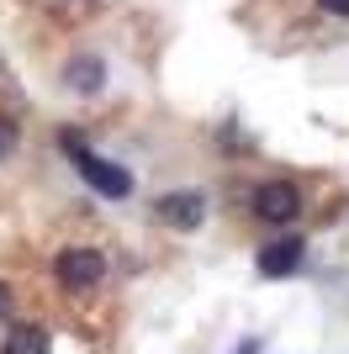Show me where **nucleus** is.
<instances>
[{"mask_svg":"<svg viewBox=\"0 0 349 354\" xmlns=\"http://www.w3.org/2000/svg\"><path fill=\"white\" fill-rule=\"evenodd\" d=\"M318 6H323L328 16H349V0H318Z\"/></svg>","mask_w":349,"mask_h":354,"instance_id":"9","label":"nucleus"},{"mask_svg":"<svg viewBox=\"0 0 349 354\" xmlns=\"http://www.w3.org/2000/svg\"><path fill=\"white\" fill-rule=\"evenodd\" d=\"M6 312H11V291H6V286H0V317H6Z\"/></svg>","mask_w":349,"mask_h":354,"instance_id":"10","label":"nucleus"},{"mask_svg":"<svg viewBox=\"0 0 349 354\" xmlns=\"http://www.w3.org/2000/svg\"><path fill=\"white\" fill-rule=\"evenodd\" d=\"M254 212H260L265 222H291L302 212V196H296L291 180H265L260 191H254Z\"/></svg>","mask_w":349,"mask_h":354,"instance_id":"4","label":"nucleus"},{"mask_svg":"<svg viewBox=\"0 0 349 354\" xmlns=\"http://www.w3.org/2000/svg\"><path fill=\"white\" fill-rule=\"evenodd\" d=\"M302 254H307V243H302L296 233H286V238H276V243H265L254 265H260L265 281H286V275H296V270H302Z\"/></svg>","mask_w":349,"mask_h":354,"instance_id":"3","label":"nucleus"},{"mask_svg":"<svg viewBox=\"0 0 349 354\" xmlns=\"http://www.w3.org/2000/svg\"><path fill=\"white\" fill-rule=\"evenodd\" d=\"M0 354H48V333L43 328H11V339Z\"/></svg>","mask_w":349,"mask_h":354,"instance_id":"7","label":"nucleus"},{"mask_svg":"<svg viewBox=\"0 0 349 354\" xmlns=\"http://www.w3.org/2000/svg\"><path fill=\"white\" fill-rule=\"evenodd\" d=\"M53 270L69 291H90V286H101V275H106V254L101 249H64L53 259Z\"/></svg>","mask_w":349,"mask_h":354,"instance_id":"2","label":"nucleus"},{"mask_svg":"<svg viewBox=\"0 0 349 354\" xmlns=\"http://www.w3.org/2000/svg\"><path fill=\"white\" fill-rule=\"evenodd\" d=\"M64 148H69V159L80 164V175H85V180H90V185H96L101 196L122 201V196L132 191V175H127V169H122V164H106L101 153H90V148H80V138H74V133L64 138Z\"/></svg>","mask_w":349,"mask_h":354,"instance_id":"1","label":"nucleus"},{"mask_svg":"<svg viewBox=\"0 0 349 354\" xmlns=\"http://www.w3.org/2000/svg\"><path fill=\"white\" fill-rule=\"evenodd\" d=\"M159 217L170 222V227H180V233H196V227H202V217H206V201H202V196H190V191L159 196Z\"/></svg>","mask_w":349,"mask_h":354,"instance_id":"5","label":"nucleus"},{"mask_svg":"<svg viewBox=\"0 0 349 354\" xmlns=\"http://www.w3.org/2000/svg\"><path fill=\"white\" fill-rule=\"evenodd\" d=\"M64 80H69V90L90 95V90H101V85H106V64L96 59V53H74L69 69H64Z\"/></svg>","mask_w":349,"mask_h":354,"instance_id":"6","label":"nucleus"},{"mask_svg":"<svg viewBox=\"0 0 349 354\" xmlns=\"http://www.w3.org/2000/svg\"><path fill=\"white\" fill-rule=\"evenodd\" d=\"M11 148H16V122H11V117H0V159H6Z\"/></svg>","mask_w":349,"mask_h":354,"instance_id":"8","label":"nucleus"}]
</instances>
